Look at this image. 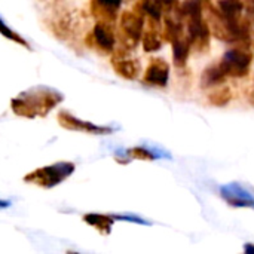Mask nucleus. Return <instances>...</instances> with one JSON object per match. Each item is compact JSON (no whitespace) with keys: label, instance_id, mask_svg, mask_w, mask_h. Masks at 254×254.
Segmentation results:
<instances>
[{"label":"nucleus","instance_id":"20","mask_svg":"<svg viewBox=\"0 0 254 254\" xmlns=\"http://www.w3.org/2000/svg\"><path fill=\"white\" fill-rule=\"evenodd\" d=\"M0 34H1V36H4L6 39H9V40L15 42V43H18V45H21V46H24V48L30 49V45L27 43V40H25L22 36H19L16 31H13L12 28H9V27H7L1 19H0Z\"/></svg>","mask_w":254,"mask_h":254},{"label":"nucleus","instance_id":"23","mask_svg":"<svg viewBox=\"0 0 254 254\" xmlns=\"http://www.w3.org/2000/svg\"><path fill=\"white\" fill-rule=\"evenodd\" d=\"M244 7L247 10V18L249 19H254V0H247L244 3Z\"/></svg>","mask_w":254,"mask_h":254},{"label":"nucleus","instance_id":"18","mask_svg":"<svg viewBox=\"0 0 254 254\" xmlns=\"http://www.w3.org/2000/svg\"><path fill=\"white\" fill-rule=\"evenodd\" d=\"M137 6L144 13V16L149 18V21H158V22H161L164 9L161 7V4L156 0H141L140 3H137Z\"/></svg>","mask_w":254,"mask_h":254},{"label":"nucleus","instance_id":"6","mask_svg":"<svg viewBox=\"0 0 254 254\" xmlns=\"http://www.w3.org/2000/svg\"><path fill=\"white\" fill-rule=\"evenodd\" d=\"M186 25H188V37H189L190 46L198 52L208 49L211 30H210L208 22L204 19V15L188 18Z\"/></svg>","mask_w":254,"mask_h":254},{"label":"nucleus","instance_id":"16","mask_svg":"<svg viewBox=\"0 0 254 254\" xmlns=\"http://www.w3.org/2000/svg\"><path fill=\"white\" fill-rule=\"evenodd\" d=\"M217 9L220 10L223 16L229 19L240 18L244 9V1L243 0H217Z\"/></svg>","mask_w":254,"mask_h":254},{"label":"nucleus","instance_id":"12","mask_svg":"<svg viewBox=\"0 0 254 254\" xmlns=\"http://www.w3.org/2000/svg\"><path fill=\"white\" fill-rule=\"evenodd\" d=\"M173 61L177 67H182L186 64L188 58H189V54H190V42H189V37L188 34H182L179 37H176L173 42Z\"/></svg>","mask_w":254,"mask_h":254},{"label":"nucleus","instance_id":"10","mask_svg":"<svg viewBox=\"0 0 254 254\" xmlns=\"http://www.w3.org/2000/svg\"><path fill=\"white\" fill-rule=\"evenodd\" d=\"M168 77H170V65L167 61H164L162 58H153L150 60L143 80L147 85L152 86H165L168 83Z\"/></svg>","mask_w":254,"mask_h":254},{"label":"nucleus","instance_id":"24","mask_svg":"<svg viewBox=\"0 0 254 254\" xmlns=\"http://www.w3.org/2000/svg\"><path fill=\"white\" fill-rule=\"evenodd\" d=\"M247 253H254V246H252V244H249V246H246V249H244Z\"/></svg>","mask_w":254,"mask_h":254},{"label":"nucleus","instance_id":"1","mask_svg":"<svg viewBox=\"0 0 254 254\" xmlns=\"http://www.w3.org/2000/svg\"><path fill=\"white\" fill-rule=\"evenodd\" d=\"M63 101V94L48 86H36L10 100V109L16 116L34 119L49 115Z\"/></svg>","mask_w":254,"mask_h":254},{"label":"nucleus","instance_id":"13","mask_svg":"<svg viewBox=\"0 0 254 254\" xmlns=\"http://www.w3.org/2000/svg\"><path fill=\"white\" fill-rule=\"evenodd\" d=\"M83 222L94 229H97L103 235H109L115 222V217L106 216V214H98V213H89L83 216Z\"/></svg>","mask_w":254,"mask_h":254},{"label":"nucleus","instance_id":"25","mask_svg":"<svg viewBox=\"0 0 254 254\" xmlns=\"http://www.w3.org/2000/svg\"><path fill=\"white\" fill-rule=\"evenodd\" d=\"M6 207H9V202H7V201L0 199V208H6Z\"/></svg>","mask_w":254,"mask_h":254},{"label":"nucleus","instance_id":"11","mask_svg":"<svg viewBox=\"0 0 254 254\" xmlns=\"http://www.w3.org/2000/svg\"><path fill=\"white\" fill-rule=\"evenodd\" d=\"M122 0H91V13L101 21L115 22Z\"/></svg>","mask_w":254,"mask_h":254},{"label":"nucleus","instance_id":"7","mask_svg":"<svg viewBox=\"0 0 254 254\" xmlns=\"http://www.w3.org/2000/svg\"><path fill=\"white\" fill-rule=\"evenodd\" d=\"M57 121L63 128L70 129V131H77V132L101 135V134H110L113 131L109 127H101V125H95V124L88 122V121H82V119L76 118L74 115L68 113L67 110H61L57 116Z\"/></svg>","mask_w":254,"mask_h":254},{"label":"nucleus","instance_id":"19","mask_svg":"<svg viewBox=\"0 0 254 254\" xmlns=\"http://www.w3.org/2000/svg\"><path fill=\"white\" fill-rule=\"evenodd\" d=\"M143 42V49L146 52H155L162 46V36L159 34L158 28H150L141 36Z\"/></svg>","mask_w":254,"mask_h":254},{"label":"nucleus","instance_id":"15","mask_svg":"<svg viewBox=\"0 0 254 254\" xmlns=\"http://www.w3.org/2000/svg\"><path fill=\"white\" fill-rule=\"evenodd\" d=\"M76 27L74 24V18L71 13H64L61 16H58L54 22H52V30L54 33L61 37V39H65L68 37V34H71L73 28Z\"/></svg>","mask_w":254,"mask_h":254},{"label":"nucleus","instance_id":"5","mask_svg":"<svg viewBox=\"0 0 254 254\" xmlns=\"http://www.w3.org/2000/svg\"><path fill=\"white\" fill-rule=\"evenodd\" d=\"M86 43H89L92 48H97L101 52H113L116 45V33L113 28V22L98 19L92 31L88 34Z\"/></svg>","mask_w":254,"mask_h":254},{"label":"nucleus","instance_id":"8","mask_svg":"<svg viewBox=\"0 0 254 254\" xmlns=\"http://www.w3.org/2000/svg\"><path fill=\"white\" fill-rule=\"evenodd\" d=\"M222 198L235 208H254V196L241 185L231 183L220 188Z\"/></svg>","mask_w":254,"mask_h":254},{"label":"nucleus","instance_id":"21","mask_svg":"<svg viewBox=\"0 0 254 254\" xmlns=\"http://www.w3.org/2000/svg\"><path fill=\"white\" fill-rule=\"evenodd\" d=\"M128 156L129 158H132V159H138V161H153L155 159V155L149 150V149H146V147H132V149H129L128 152Z\"/></svg>","mask_w":254,"mask_h":254},{"label":"nucleus","instance_id":"9","mask_svg":"<svg viewBox=\"0 0 254 254\" xmlns=\"http://www.w3.org/2000/svg\"><path fill=\"white\" fill-rule=\"evenodd\" d=\"M112 65H113V70L121 77H124L127 80H134L140 74V64H138V61L129 58L125 48L119 49V51H113Z\"/></svg>","mask_w":254,"mask_h":254},{"label":"nucleus","instance_id":"3","mask_svg":"<svg viewBox=\"0 0 254 254\" xmlns=\"http://www.w3.org/2000/svg\"><path fill=\"white\" fill-rule=\"evenodd\" d=\"M144 33V13L135 6L132 10H125L119 18V39L125 49H132L141 40Z\"/></svg>","mask_w":254,"mask_h":254},{"label":"nucleus","instance_id":"14","mask_svg":"<svg viewBox=\"0 0 254 254\" xmlns=\"http://www.w3.org/2000/svg\"><path fill=\"white\" fill-rule=\"evenodd\" d=\"M228 76L225 74V71L222 70L220 64H214V65H210L208 68L204 70L202 73V77H201V86L202 88H214L217 85H222L225 82Z\"/></svg>","mask_w":254,"mask_h":254},{"label":"nucleus","instance_id":"17","mask_svg":"<svg viewBox=\"0 0 254 254\" xmlns=\"http://www.w3.org/2000/svg\"><path fill=\"white\" fill-rule=\"evenodd\" d=\"M232 100V91L229 86H214L208 92V103L216 107H223Z\"/></svg>","mask_w":254,"mask_h":254},{"label":"nucleus","instance_id":"22","mask_svg":"<svg viewBox=\"0 0 254 254\" xmlns=\"http://www.w3.org/2000/svg\"><path fill=\"white\" fill-rule=\"evenodd\" d=\"M156 1L161 4V7L164 9V12L174 10V9H177V7H179V4H180V1H179V0H156Z\"/></svg>","mask_w":254,"mask_h":254},{"label":"nucleus","instance_id":"2","mask_svg":"<svg viewBox=\"0 0 254 254\" xmlns=\"http://www.w3.org/2000/svg\"><path fill=\"white\" fill-rule=\"evenodd\" d=\"M76 170V165L73 162L61 161L52 165L40 167L37 170L30 171L25 177L24 182L28 185H34L43 189H51L58 185H61L64 180H67Z\"/></svg>","mask_w":254,"mask_h":254},{"label":"nucleus","instance_id":"4","mask_svg":"<svg viewBox=\"0 0 254 254\" xmlns=\"http://www.w3.org/2000/svg\"><path fill=\"white\" fill-rule=\"evenodd\" d=\"M253 63V54L246 45H240L234 49H229L222 61L219 63L222 70L228 77H246L250 73Z\"/></svg>","mask_w":254,"mask_h":254}]
</instances>
